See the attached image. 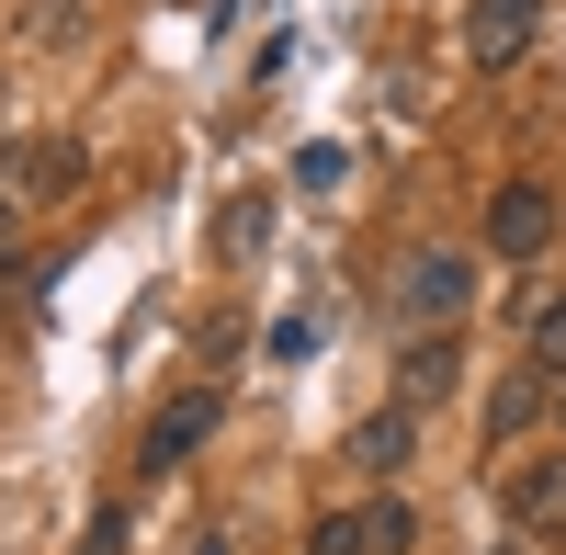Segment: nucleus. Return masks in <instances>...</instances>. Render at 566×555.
I'll use <instances>...</instances> for the list:
<instances>
[{"mask_svg": "<svg viewBox=\"0 0 566 555\" xmlns=\"http://www.w3.org/2000/svg\"><path fill=\"white\" fill-rule=\"evenodd\" d=\"M0 181H12L23 205H69L80 181H91V148H80V136H23V148L0 159Z\"/></svg>", "mask_w": 566, "mask_h": 555, "instance_id": "obj_1", "label": "nucleus"}, {"mask_svg": "<svg viewBox=\"0 0 566 555\" xmlns=\"http://www.w3.org/2000/svg\"><path fill=\"white\" fill-rule=\"evenodd\" d=\"M216 420H227V397H216V386H181V397L159 408V420H148V442H136V465H148V477H170L181 453H205V442H216Z\"/></svg>", "mask_w": 566, "mask_h": 555, "instance_id": "obj_2", "label": "nucleus"}, {"mask_svg": "<svg viewBox=\"0 0 566 555\" xmlns=\"http://www.w3.org/2000/svg\"><path fill=\"white\" fill-rule=\"evenodd\" d=\"M499 488H510V533H522V544H555L566 533V453H522Z\"/></svg>", "mask_w": 566, "mask_h": 555, "instance_id": "obj_3", "label": "nucleus"}, {"mask_svg": "<svg viewBox=\"0 0 566 555\" xmlns=\"http://www.w3.org/2000/svg\"><path fill=\"white\" fill-rule=\"evenodd\" d=\"M397 295H408V329H453L464 295H476V261H464V250H419Z\"/></svg>", "mask_w": 566, "mask_h": 555, "instance_id": "obj_4", "label": "nucleus"}, {"mask_svg": "<svg viewBox=\"0 0 566 555\" xmlns=\"http://www.w3.org/2000/svg\"><path fill=\"white\" fill-rule=\"evenodd\" d=\"M408 453H419V408H408V397H386V408H374V420H352V442H340V465L386 488V477H408Z\"/></svg>", "mask_w": 566, "mask_h": 555, "instance_id": "obj_5", "label": "nucleus"}, {"mask_svg": "<svg viewBox=\"0 0 566 555\" xmlns=\"http://www.w3.org/2000/svg\"><path fill=\"white\" fill-rule=\"evenodd\" d=\"M544 239H555V193H544V181H499V193H488V250L533 261Z\"/></svg>", "mask_w": 566, "mask_h": 555, "instance_id": "obj_6", "label": "nucleus"}, {"mask_svg": "<svg viewBox=\"0 0 566 555\" xmlns=\"http://www.w3.org/2000/svg\"><path fill=\"white\" fill-rule=\"evenodd\" d=\"M533 23H544V0H464V57L499 80V69L533 45Z\"/></svg>", "mask_w": 566, "mask_h": 555, "instance_id": "obj_7", "label": "nucleus"}, {"mask_svg": "<svg viewBox=\"0 0 566 555\" xmlns=\"http://www.w3.org/2000/svg\"><path fill=\"white\" fill-rule=\"evenodd\" d=\"M544 408H555V363L533 352V363H522V375H499V397H488V442L510 453V442H522V431L544 420Z\"/></svg>", "mask_w": 566, "mask_h": 555, "instance_id": "obj_8", "label": "nucleus"}, {"mask_svg": "<svg viewBox=\"0 0 566 555\" xmlns=\"http://www.w3.org/2000/svg\"><path fill=\"white\" fill-rule=\"evenodd\" d=\"M453 363H464L453 329H408V352H397V397H408V408H431V397L453 386Z\"/></svg>", "mask_w": 566, "mask_h": 555, "instance_id": "obj_9", "label": "nucleus"}, {"mask_svg": "<svg viewBox=\"0 0 566 555\" xmlns=\"http://www.w3.org/2000/svg\"><path fill=\"white\" fill-rule=\"evenodd\" d=\"M306 555H374V522H363V511H317Z\"/></svg>", "mask_w": 566, "mask_h": 555, "instance_id": "obj_10", "label": "nucleus"}, {"mask_svg": "<svg viewBox=\"0 0 566 555\" xmlns=\"http://www.w3.org/2000/svg\"><path fill=\"white\" fill-rule=\"evenodd\" d=\"M125 544H136V499H103L91 533H80V555H125Z\"/></svg>", "mask_w": 566, "mask_h": 555, "instance_id": "obj_11", "label": "nucleus"}, {"mask_svg": "<svg viewBox=\"0 0 566 555\" xmlns=\"http://www.w3.org/2000/svg\"><path fill=\"white\" fill-rule=\"evenodd\" d=\"M363 522H374V555H408V544H419V511H408V499H374Z\"/></svg>", "mask_w": 566, "mask_h": 555, "instance_id": "obj_12", "label": "nucleus"}, {"mask_svg": "<svg viewBox=\"0 0 566 555\" xmlns=\"http://www.w3.org/2000/svg\"><path fill=\"white\" fill-rule=\"evenodd\" d=\"M533 352H544V363H555V375H566V295L544 306V329H533Z\"/></svg>", "mask_w": 566, "mask_h": 555, "instance_id": "obj_13", "label": "nucleus"}, {"mask_svg": "<svg viewBox=\"0 0 566 555\" xmlns=\"http://www.w3.org/2000/svg\"><path fill=\"white\" fill-rule=\"evenodd\" d=\"M12 295H23V250H0V317H12Z\"/></svg>", "mask_w": 566, "mask_h": 555, "instance_id": "obj_14", "label": "nucleus"}, {"mask_svg": "<svg viewBox=\"0 0 566 555\" xmlns=\"http://www.w3.org/2000/svg\"><path fill=\"white\" fill-rule=\"evenodd\" d=\"M12 216H23V193H12V181H0V250H12Z\"/></svg>", "mask_w": 566, "mask_h": 555, "instance_id": "obj_15", "label": "nucleus"}, {"mask_svg": "<svg viewBox=\"0 0 566 555\" xmlns=\"http://www.w3.org/2000/svg\"><path fill=\"white\" fill-rule=\"evenodd\" d=\"M193 555H227V533H193Z\"/></svg>", "mask_w": 566, "mask_h": 555, "instance_id": "obj_16", "label": "nucleus"}, {"mask_svg": "<svg viewBox=\"0 0 566 555\" xmlns=\"http://www.w3.org/2000/svg\"><path fill=\"white\" fill-rule=\"evenodd\" d=\"M555 420H566V375H555Z\"/></svg>", "mask_w": 566, "mask_h": 555, "instance_id": "obj_17", "label": "nucleus"}, {"mask_svg": "<svg viewBox=\"0 0 566 555\" xmlns=\"http://www.w3.org/2000/svg\"><path fill=\"white\" fill-rule=\"evenodd\" d=\"M488 555H522V544H488Z\"/></svg>", "mask_w": 566, "mask_h": 555, "instance_id": "obj_18", "label": "nucleus"}]
</instances>
